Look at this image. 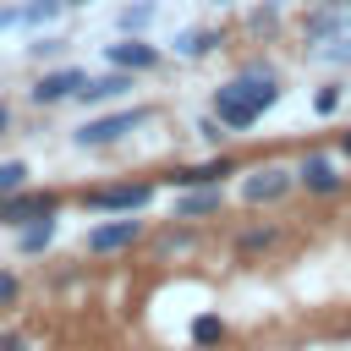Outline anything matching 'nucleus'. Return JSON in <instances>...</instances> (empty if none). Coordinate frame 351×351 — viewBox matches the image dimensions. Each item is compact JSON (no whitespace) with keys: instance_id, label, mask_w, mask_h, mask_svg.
Segmentation results:
<instances>
[{"instance_id":"nucleus-1","label":"nucleus","mask_w":351,"mask_h":351,"mask_svg":"<svg viewBox=\"0 0 351 351\" xmlns=\"http://www.w3.org/2000/svg\"><path fill=\"white\" fill-rule=\"evenodd\" d=\"M280 99V77L269 66H247L241 77H230L219 93H214V115L225 121V132H247L263 121V110Z\"/></svg>"},{"instance_id":"nucleus-2","label":"nucleus","mask_w":351,"mask_h":351,"mask_svg":"<svg viewBox=\"0 0 351 351\" xmlns=\"http://www.w3.org/2000/svg\"><path fill=\"white\" fill-rule=\"evenodd\" d=\"M302 38L318 49V55H329V60H346V38H351V0H324V5H313L307 11V22H302Z\"/></svg>"},{"instance_id":"nucleus-3","label":"nucleus","mask_w":351,"mask_h":351,"mask_svg":"<svg viewBox=\"0 0 351 351\" xmlns=\"http://www.w3.org/2000/svg\"><path fill=\"white\" fill-rule=\"evenodd\" d=\"M148 197H154V181H115V186H88V208L93 214H137V208H148Z\"/></svg>"},{"instance_id":"nucleus-4","label":"nucleus","mask_w":351,"mask_h":351,"mask_svg":"<svg viewBox=\"0 0 351 351\" xmlns=\"http://www.w3.org/2000/svg\"><path fill=\"white\" fill-rule=\"evenodd\" d=\"M143 121H154V110H148V104H132V110H115V115L88 121V126L77 132V143H82V148H104V143L126 137V132H132V126H143Z\"/></svg>"},{"instance_id":"nucleus-5","label":"nucleus","mask_w":351,"mask_h":351,"mask_svg":"<svg viewBox=\"0 0 351 351\" xmlns=\"http://www.w3.org/2000/svg\"><path fill=\"white\" fill-rule=\"evenodd\" d=\"M60 208V192H11V197H0V225H11V230H22V225H33V219H49Z\"/></svg>"},{"instance_id":"nucleus-6","label":"nucleus","mask_w":351,"mask_h":351,"mask_svg":"<svg viewBox=\"0 0 351 351\" xmlns=\"http://www.w3.org/2000/svg\"><path fill=\"white\" fill-rule=\"evenodd\" d=\"M225 176H236V159H230V154H214V159H203V165H176L165 181H170L176 192H192V186H225Z\"/></svg>"},{"instance_id":"nucleus-7","label":"nucleus","mask_w":351,"mask_h":351,"mask_svg":"<svg viewBox=\"0 0 351 351\" xmlns=\"http://www.w3.org/2000/svg\"><path fill=\"white\" fill-rule=\"evenodd\" d=\"M291 186H296V170H285V165H258V170L241 181V197L258 208V203H280Z\"/></svg>"},{"instance_id":"nucleus-8","label":"nucleus","mask_w":351,"mask_h":351,"mask_svg":"<svg viewBox=\"0 0 351 351\" xmlns=\"http://www.w3.org/2000/svg\"><path fill=\"white\" fill-rule=\"evenodd\" d=\"M143 236V219H132V214H115V219H104V225H93L88 230V252H126L132 241Z\"/></svg>"},{"instance_id":"nucleus-9","label":"nucleus","mask_w":351,"mask_h":351,"mask_svg":"<svg viewBox=\"0 0 351 351\" xmlns=\"http://www.w3.org/2000/svg\"><path fill=\"white\" fill-rule=\"evenodd\" d=\"M82 82H88V71L60 66V71H44V77L27 88V99H33V104H60V99H77V93H82Z\"/></svg>"},{"instance_id":"nucleus-10","label":"nucleus","mask_w":351,"mask_h":351,"mask_svg":"<svg viewBox=\"0 0 351 351\" xmlns=\"http://www.w3.org/2000/svg\"><path fill=\"white\" fill-rule=\"evenodd\" d=\"M296 186H307L313 197H335V192L346 186V176H335V165H329L324 154H307V159L296 165Z\"/></svg>"},{"instance_id":"nucleus-11","label":"nucleus","mask_w":351,"mask_h":351,"mask_svg":"<svg viewBox=\"0 0 351 351\" xmlns=\"http://www.w3.org/2000/svg\"><path fill=\"white\" fill-rule=\"evenodd\" d=\"M110 66H121V71H154L159 49L143 44V38H121V44H110Z\"/></svg>"},{"instance_id":"nucleus-12","label":"nucleus","mask_w":351,"mask_h":351,"mask_svg":"<svg viewBox=\"0 0 351 351\" xmlns=\"http://www.w3.org/2000/svg\"><path fill=\"white\" fill-rule=\"evenodd\" d=\"M219 208H225V186H192L176 203V219H203V214H219Z\"/></svg>"},{"instance_id":"nucleus-13","label":"nucleus","mask_w":351,"mask_h":351,"mask_svg":"<svg viewBox=\"0 0 351 351\" xmlns=\"http://www.w3.org/2000/svg\"><path fill=\"white\" fill-rule=\"evenodd\" d=\"M126 88H132V71H121V66H115L110 77H88L77 99H82V104H104V99H115V93H126Z\"/></svg>"},{"instance_id":"nucleus-14","label":"nucleus","mask_w":351,"mask_h":351,"mask_svg":"<svg viewBox=\"0 0 351 351\" xmlns=\"http://www.w3.org/2000/svg\"><path fill=\"white\" fill-rule=\"evenodd\" d=\"M280 247V225H247L241 236H236V252L241 258H252V252H274Z\"/></svg>"},{"instance_id":"nucleus-15","label":"nucleus","mask_w":351,"mask_h":351,"mask_svg":"<svg viewBox=\"0 0 351 351\" xmlns=\"http://www.w3.org/2000/svg\"><path fill=\"white\" fill-rule=\"evenodd\" d=\"M60 5H66V0H38V5H27V11H0V27H16V22H49Z\"/></svg>"},{"instance_id":"nucleus-16","label":"nucleus","mask_w":351,"mask_h":351,"mask_svg":"<svg viewBox=\"0 0 351 351\" xmlns=\"http://www.w3.org/2000/svg\"><path fill=\"white\" fill-rule=\"evenodd\" d=\"M219 340H225V318L197 313V318H192V346H219Z\"/></svg>"},{"instance_id":"nucleus-17","label":"nucleus","mask_w":351,"mask_h":351,"mask_svg":"<svg viewBox=\"0 0 351 351\" xmlns=\"http://www.w3.org/2000/svg\"><path fill=\"white\" fill-rule=\"evenodd\" d=\"M214 44H219V33H214V27H197V33H186V38L176 44V55H186V60H197V55H208Z\"/></svg>"},{"instance_id":"nucleus-18","label":"nucleus","mask_w":351,"mask_h":351,"mask_svg":"<svg viewBox=\"0 0 351 351\" xmlns=\"http://www.w3.org/2000/svg\"><path fill=\"white\" fill-rule=\"evenodd\" d=\"M49 241H55V214H49V219L22 225V252H38V247H49Z\"/></svg>"},{"instance_id":"nucleus-19","label":"nucleus","mask_w":351,"mask_h":351,"mask_svg":"<svg viewBox=\"0 0 351 351\" xmlns=\"http://www.w3.org/2000/svg\"><path fill=\"white\" fill-rule=\"evenodd\" d=\"M27 186V165L22 159H5L0 165V197H11V192H22Z\"/></svg>"},{"instance_id":"nucleus-20","label":"nucleus","mask_w":351,"mask_h":351,"mask_svg":"<svg viewBox=\"0 0 351 351\" xmlns=\"http://www.w3.org/2000/svg\"><path fill=\"white\" fill-rule=\"evenodd\" d=\"M16 291H22V280H16L11 269H0V307H11V302H16Z\"/></svg>"},{"instance_id":"nucleus-21","label":"nucleus","mask_w":351,"mask_h":351,"mask_svg":"<svg viewBox=\"0 0 351 351\" xmlns=\"http://www.w3.org/2000/svg\"><path fill=\"white\" fill-rule=\"evenodd\" d=\"M0 351H33V346H27V335H16V329H0Z\"/></svg>"},{"instance_id":"nucleus-22","label":"nucleus","mask_w":351,"mask_h":351,"mask_svg":"<svg viewBox=\"0 0 351 351\" xmlns=\"http://www.w3.org/2000/svg\"><path fill=\"white\" fill-rule=\"evenodd\" d=\"M148 16H154V11H148V5H137V11H121V27H126V33H132V27H143V22H148Z\"/></svg>"},{"instance_id":"nucleus-23","label":"nucleus","mask_w":351,"mask_h":351,"mask_svg":"<svg viewBox=\"0 0 351 351\" xmlns=\"http://www.w3.org/2000/svg\"><path fill=\"white\" fill-rule=\"evenodd\" d=\"M27 49H33V55H38V60H44V55H60V49H66V44H60V38H33V44H27Z\"/></svg>"},{"instance_id":"nucleus-24","label":"nucleus","mask_w":351,"mask_h":351,"mask_svg":"<svg viewBox=\"0 0 351 351\" xmlns=\"http://www.w3.org/2000/svg\"><path fill=\"white\" fill-rule=\"evenodd\" d=\"M335 104H340V88H324V93H318V110H324V115H329V110H335Z\"/></svg>"},{"instance_id":"nucleus-25","label":"nucleus","mask_w":351,"mask_h":351,"mask_svg":"<svg viewBox=\"0 0 351 351\" xmlns=\"http://www.w3.org/2000/svg\"><path fill=\"white\" fill-rule=\"evenodd\" d=\"M5 126H11V104L0 99V137H5Z\"/></svg>"},{"instance_id":"nucleus-26","label":"nucleus","mask_w":351,"mask_h":351,"mask_svg":"<svg viewBox=\"0 0 351 351\" xmlns=\"http://www.w3.org/2000/svg\"><path fill=\"white\" fill-rule=\"evenodd\" d=\"M340 154H346V159H351V132H340Z\"/></svg>"},{"instance_id":"nucleus-27","label":"nucleus","mask_w":351,"mask_h":351,"mask_svg":"<svg viewBox=\"0 0 351 351\" xmlns=\"http://www.w3.org/2000/svg\"><path fill=\"white\" fill-rule=\"evenodd\" d=\"M66 5H88V0H66Z\"/></svg>"}]
</instances>
